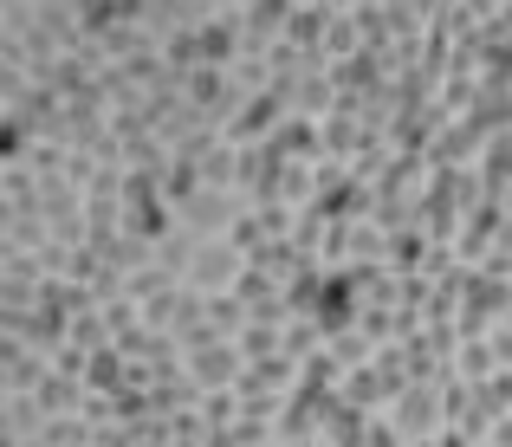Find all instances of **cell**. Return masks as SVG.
<instances>
[]
</instances>
